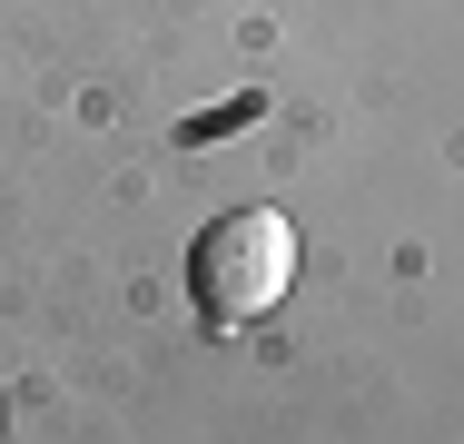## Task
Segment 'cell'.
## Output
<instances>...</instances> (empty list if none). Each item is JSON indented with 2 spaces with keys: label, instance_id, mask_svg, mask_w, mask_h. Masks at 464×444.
Instances as JSON below:
<instances>
[{
  "label": "cell",
  "instance_id": "6da1fadb",
  "mask_svg": "<svg viewBox=\"0 0 464 444\" xmlns=\"http://www.w3.org/2000/svg\"><path fill=\"white\" fill-rule=\"evenodd\" d=\"M286 286H296V227H286L277 208L218 217V227L198 237V257H188V296H198L208 326H257V316H277Z\"/></svg>",
  "mask_w": 464,
  "mask_h": 444
}]
</instances>
